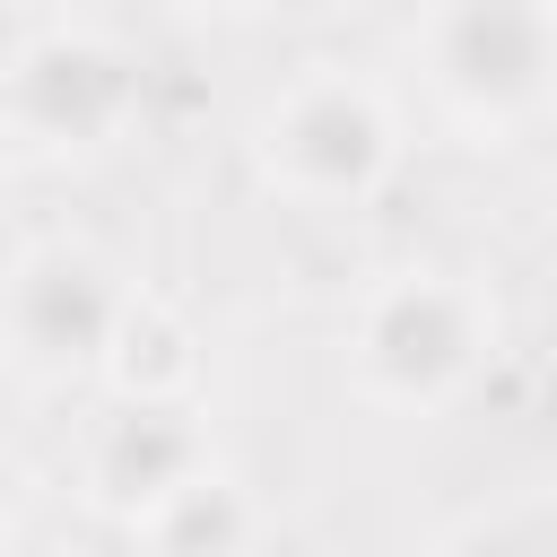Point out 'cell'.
Masks as SVG:
<instances>
[{
	"label": "cell",
	"instance_id": "ba28073f",
	"mask_svg": "<svg viewBox=\"0 0 557 557\" xmlns=\"http://www.w3.org/2000/svg\"><path fill=\"white\" fill-rule=\"evenodd\" d=\"M200 9H244V0H200Z\"/></svg>",
	"mask_w": 557,
	"mask_h": 557
},
{
	"label": "cell",
	"instance_id": "277c9868",
	"mask_svg": "<svg viewBox=\"0 0 557 557\" xmlns=\"http://www.w3.org/2000/svg\"><path fill=\"white\" fill-rule=\"evenodd\" d=\"M9 331H17V357L61 374V366H87L113 331H122V296L104 287L96 261L78 252H35L17 270V296H9Z\"/></svg>",
	"mask_w": 557,
	"mask_h": 557
},
{
	"label": "cell",
	"instance_id": "6da1fadb",
	"mask_svg": "<svg viewBox=\"0 0 557 557\" xmlns=\"http://www.w3.org/2000/svg\"><path fill=\"white\" fill-rule=\"evenodd\" d=\"M426 70L453 113L513 122L557 87V9L548 0H444L426 26Z\"/></svg>",
	"mask_w": 557,
	"mask_h": 557
},
{
	"label": "cell",
	"instance_id": "5b68a950",
	"mask_svg": "<svg viewBox=\"0 0 557 557\" xmlns=\"http://www.w3.org/2000/svg\"><path fill=\"white\" fill-rule=\"evenodd\" d=\"M131 113V61H113L104 44H44L17 61V122L61 139V148H96L113 122Z\"/></svg>",
	"mask_w": 557,
	"mask_h": 557
},
{
	"label": "cell",
	"instance_id": "7a4b0ae2",
	"mask_svg": "<svg viewBox=\"0 0 557 557\" xmlns=\"http://www.w3.org/2000/svg\"><path fill=\"white\" fill-rule=\"evenodd\" d=\"M487 348L479 296L453 278H400L357 322V374L383 400H444Z\"/></svg>",
	"mask_w": 557,
	"mask_h": 557
},
{
	"label": "cell",
	"instance_id": "52a82bcc",
	"mask_svg": "<svg viewBox=\"0 0 557 557\" xmlns=\"http://www.w3.org/2000/svg\"><path fill=\"white\" fill-rule=\"evenodd\" d=\"M148 531H157V548L165 557H235L244 548V531H252V513H244V496L226 487V479H191V487H174L157 513H148Z\"/></svg>",
	"mask_w": 557,
	"mask_h": 557
},
{
	"label": "cell",
	"instance_id": "8992f818",
	"mask_svg": "<svg viewBox=\"0 0 557 557\" xmlns=\"http://www.w3.org/2000/svg\"><path fill=\"white\" fill-rule=\"evenodd\" d=\"M96 496L104 505H122V513H157L174 487H191L209 461H200V435L183 426V409H165V400H131L104 435H96Z\"/></svg>",
	"mask_w": 557,
	"mask_h": 557
},
{
	"label": "cell",
	"instance_id": "3957f363",
	"mask_svg": "<svg viewBox=\"0 0 557 557\" xmlns=\"http://www.w3.org/2000/svg\"><path fill=\"white\" fill-rule=\"evenodd\" d=\"M270 165L296 183V191H322V200H357L383 183L392 165V122L366 87L348 78H305L287 87V104L270 113Z\"/></svg>",
	"mask_w": 557,
	"mask_h": 557
}]
</instances>
